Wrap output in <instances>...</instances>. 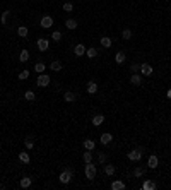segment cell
Segmentation results:
<instances>
[{
    "instance_id": "6",
    "label": "cell",
    "mask_w": 171,
    "mask_h": 190,
    "mask_svg": "<svg viewBox=\"0 0 171 190\" xmlns=\"http://www.w3.org/2000/svg\"><path fill=\"white\" fill-rule=\"evenodd\" d=\"M41 27H45V29H48V27H51L53 26V19H51V17H50V15H45V17H43V19H41Z\"/></svg>"
},
{
    "instance_id": "38",
    "label": "cell",
    "mask_w": 171,
    "mask_h": 190,
    "mask_svg": "<svg viewBox=\"0 0 171 190\" xmlns=\"http://www.w3.org/2000/svg\"><path fill=\"white\" fill-rule=\"evenodd\" d=\"M134 175H135V177H142V175H144V170H142V168H135Z\"/></svg>"
},
{
    "instance_id": "41",
    "label": "cell",
    "mask_w": 171,
    "mask_h": 190,
    "mask_svg": "<svg viewBox=\"0 0 171 190\" xmlns=\"http://www.w3.org/2000/svg\"><path fill=\"white\" fill-rule=\"evenodd\" d=\"M0 189H2V185H0Z\"/></svg>"
},
{
    "instance_id": "34",
    "label": "cell",
    "mask_w": 171,
    "mask_h": 190,
    "mask_svg": "<svg viewBox=\"0 0 171 190\" xmlns=\"http://www.w3.org/2000/svg\"><path fill=\"white\" fill-rule=\"evenodd\" d=\"M72 9H74V4H72V2H65V4H63V10H65V12H70Z\"/></svg>"
},
{
    "instance_id": "1",
    "label": "cell",
    "mask_w": 171,
    "mask_h": 190,
    "mask_svg": "<svg viewBox=\"0 0 171 190\" xmlns=\"http://www.w3.org/2000/svg\"><path fill=\"white\" fill-rule=\"evenodd\" d=\"M94 177H96V166L92 163H86V178L94 180Z\"/></svg>"
},
{
    "instance_id": "19",
    "label": "cell",
    "mask_w": 171,
    "mask_h": 190,
    "mask_svg": "<svg viewBox=\"0 0 171 190\" xmlns=\"http://www.w3.org/2000/svg\"><path fill=\"white\" fill-rule=\"evenodd\" d=\"M24 146H26V149H33V147H34L33 137H26V139H24Z\"/></svg>"
},
{
    "instance_id": "25",
    "label": "cell",
    "mask_w": 171,
    "mask_h": 190,
    "mask_svg": "<svg viewBox=\"0 0 171 190\" xmlns=\"http://www.w3.org/2000/svg\"><path fill=\"white\" fill-rule=\"evenodd\" d=\"M142 189H144V190H150V189H156V183H154V182H150V180H147V182H145V183L142 185Z\"/></svg>"
},
{
    "instance_id": "29",
    "label": "cell",
    "mask_w": 171,
    "mask_h": 190,
    "mask_svg": "<svg viewBox=\"0 0 171 190\" xmlns=\"http://www.w3.org/2000/svg\"><path fill=\"white\" fill-rule=\"evenodd\" d=\"M63 98H65V101H74V99H75V94L72 93V91H67V93L63 94Z\"/></svg>"
},
{
    "instance_id": "35",
    "label": "cell",
    "mask_w": 171,
    "mask_h": 190,
    "mask_svg": "<svg viewBox=\"0 0 171 190\" xmlns=\"http://www.w3.org/2000/svg\"><path fill=\"white\" fill-rule=\"evenodd\" d=\"M51 38H53L55 41H60L62 40V33L60 31H53V33H51Z\"/></svg>"
},
{
    "instance_id": "13",
    "label": "cell",
    "mask_w": 171,
    "mask_h": 190,
    "mask_svg": "<svg viewBox=\"0 0 171 190\" xmlns=\"http://www.w3.org/2000/svg\"><path fill=\"white\" fill-rule=\"evenodd\" d=\"M130 82H132L134 86H140V84H142V79H140L139 74H134L132 77H130Z\"/></svg>"
},
{
    "instance_id": "9",
    "label": "cell",
    "mask_w": 171,
    "mask_h": 190,
    "mask_svg": "<svg viewBox=\"0 0 171 190\" xmlns=\"http://www.w3.org/2000/svg\"><path fill=\"white\" fill-rule=\"evenodd\" d=\"M74 55L75 57H82V55H86V46L84 45H77L74 48Z\"/></svg>"
},
{
    "instance_id": "20",
    "label": "cell",
    "mask_w": 171,
    "mask_h": 190,
    "mask_svg": "<svg viewBox=\"0 0 171 190\" xmlns=\"http://www.w3.org/2000/svg\"><path fill=\"white\" fill-rule=\"evenodd\" d=\"M19 60L21 62H27L29 60V52H27V50H22V52L19 53Z\"/></svg>"
},
{
    "instance_id": "33",
    "label": "cell",
    "mask_w": 171,
    "mask_h": 190,
    "mask_svg": "<svg viewBox=\"0 0 171 190\" xmlns=\"http://www.w3.org/2000/svg\"><path fill=\"white\" fill-rule=\"evenodd\" d=\"M9 15H10V12H9V10H5V12L2 14V17H0L2 24H7V21H9Z\"/></svg>"
},
{
    "instance_id": "11",
    "label": "cell",
    "mask_w": 171,
    "mask_h": 190,
    "mask_svg": "<svg viewBox=\"0 0 171 190\" xmlns=\"http://www.w3.org/2000/svg\"><path fill=\"white\" fill-rule=\"evenodd\" d=\"M87 93L89 94H96V93H98V84H96L94 81H91L87 84Z\"/></svg>"
},
{
    "instance_id": "2",
    "label": "cell",
    "mask_w": 171,
    "mask_h": 190,
    "mask_svg": "<svg viewBox=\"0 0 171 190\" xmlns=\"http://www.w3.org/2000/svg\"><path fill=\"white\" fill-rule=\"evenodd\" d=\"M127 158H128L130 161H140V158H142V149H134V151H130L128 154H127Z\"/></svg>"
},
{
    "instance_id": "36",
    "label": "cell",
    "mask_w": 171,
    "mask_h": 190,
    "mask_svg": "<svg viewBox=\"0 0 171 190\" xmlns=\"http://www.w3.org/2000/svg\"><path fill=\"white\" fill-rule=\"evenodd\" d=\"M29 77V70H22V72H19V79L21 81H24V79H27Z\"/></svg>"
},
{
    "instance_id": "12",
    "label": "cell",
    "mask_w": 171,
    "mask_h": 190,
    "mask_svg": "<svg viewBox=\"0 0 171 190\" xmlns=\"http://www.w3.org/2000/svg\"><path fill=\"white\" fill-rule=\"evenodd\" d=\"M31 183H33V178H29V177H24L22 180H21V187H22V189L31 187Z\"/></svg>"
},
{
    "instance_id": "32",
    "label": "cell",
    "mask_w": 171,
    "mask_h": 190,
    "mask_svg": "<svg viewBox=\"0 0 171 190\" xmlns=\"http://www.w3.org/2000/svg\"><path fill=\"white\" fill-rule=\"evenodd\" d=\"M19 159H21V161H22V163H29V154H27V152H21V154H19Z\"/></svg>"
},
{
    "instance_id": "28",
    "label": "cell",
    "mask_w": 171,
    "mask_h": 190,
    "mask_svg": "<svg viewBox=\"0 0 171 190\" xmlns=\"http://www.w3.org/2000/svg\"><path fill=\"white\" fill-rule=\"evenodd\" d=\"M115 166H113V164H106V166H104V173H106V175H113V173H115Z\"/></svg>"
},
{
    "instance_id": "26",
    "label": "cell",
    "mask_w": 171,
    "mask_h": 190,
    "mask_svg": "<svg viewBox=\"0 0 171 190\" xmlns=\"http://www.w3.org/2000/svg\"><path fill=\"white\" fill-rule=\"evenodd\" d=\"M34 70H36L38 74H43V72H45V63H41V62H38V63L34 65Z\"/></svg>"
},
{
    "instance_id": "23",
    "label": "cell",
    "mask_w": 171,
    "mask_h": 190,
    "mask_svg": "<svg viewBox=\"0 0 171 190\" xmlns=\"http://www.w3.org/2000/svg\"><path fill=\"white\" fill-rule=\"evenodd\" d=\"M17 34H19L21 38H26V36H27V27H26V26L17 27Z\"/></svg>"
},
{
    "instance_id": "31",
    "label": "cell",
    "mask_w": 171,
    "mask_h": 190,
    "mask_svg": "<svg viewBox=\"0 0 171 190\" xmlns=\"http://www.w3.org/2000/svg\"><path fill=\"white\" fill-rule=\"evenodd\" d=\"M122 38L123 40H130V38H132V31H130V29H123L122 31Z\"/></svg>"
},
{
    "instance_id": "22",
    "label": "cell",
    "mask_w": 171,
    "mask_h": 190,
    "mask_svg": "<svg viewBox=\"0 0 171 190\" xmlns=\"http://www.w3.org/2000/svg\"><path fill=\"white\" fill-rule=\"evenodd\" d=\"M50 68H51V70H55V72H60V70H62V63H60V62H57V60H55V62H51Z\"/></svg>"
},
{
    "instance_id": "4",
    "label": "cell",
    "mask_w": 171,
    "mask_h": 190,
    "mask_svg": "<svg viewBox=\"0 0 171 190\" xmlns=\"http://www.w3.org/2000/svg\"><path fill=\"white\" fill-rule=\"evenodd\" d=\"M36 84H38L40 88H46L48 84H50V75H46V74H40V77H38Z\"/></svg>"
},
{
    "instance_id": "27",
    "label": "cell",
    "mask_w": 171,
    "mask_h": 190,
    "mask_svg": "<svg viewBox=\"0 0 171 190\" xmlns=\"http://www.w3.org/2000/svg\"><path fill=\"white\" fill-rule=\"evenodd\" d=\"M82 159H84V163H91V161H92V154H91V151H86V152H84V156H82Z\"/></svg>"
},
{
    "instance_id": "5",
    "label": "cell",
    "mask_w": 171,
    "mask_h": 190,
    "mask_svg": "<svg viewBox=\"0 0 171 190\" xmlns=\"http://www.w3.org/2000/svg\"><path fill=\"white\" fill-rule=\"evenodd\" d=\"M48 46H50V41L48 40H45V38H40V40H38V50H40V52H46Z\"/></svg>"
},
{
    "instance_id": "18",
    "label": "cell",
    "mask_w": 171,
    "mask_h": 190,
    "mask_svg": "<svg viewBox=\"0 0 171 190\" xmlns=\"http://www.w3.org/2000/svg\"><path fill=\"white\" fill-rule=\"evenodd\" d=\"M157 164H159V161H157L156 156H149V168H157Z\"/></svg>"
},
{
    "instance_id": "40",
    "label": "cell",
    "mask_w": 171,
    "mask_h": 190,
    "mask_svg": "<svg viewBox=\"0 0 171 190\" xmlns=\"http://www.w3.org/2000/svg\"><path fill=\"white\" fill-rule=\"evenodd\" d=\"M166 96H168V99H170V101H171V88L168 89V93H166Z\"/></svg>"
},
{
    "instance_id": "8",
    "label": "cell",
    "mask_w": 171,
    "mask_h": 190,
    "mask_svg": "<svg viewBox=\"0 0 171 190\" xmlns=\"http://www.w3.org/2000/svg\"><path fill=\"white\" fill-rule=\"evenodd\" d=\"M111 141H113V136H111V134H108V132H104V134L99 137V142L104 144V146H106V144H109Z\"/></svg>"
},
{
    "instance_id": "7",
    "label": "cell",
    "mask_w": 171,
    "mask_h": 190,
    "mask_svg": "<svg viewBox=\"0 0 171 190\" xmlns=\"http://www.w3.org/2000/svg\"><path fill=\"white\" fill-rule=\"evenodd\" d=\"M152 72H154V68L150 67L149 63H142V65H140V74H144V75H152Z\"/></svg>"
},
{
    "instance_id": "16",
    "label": "cell",
    "mask_w": 171,
    "mask_h": 190,
    "mask_svg": "<svg viewBox=\"0 0 171 190\" xmlns=\"http://www.w3.org/2000/svg\"><path fill=\"white\" fill-rule=\"evenodd\" d=\"M99 43H101V46H104V48H109V46H111V40H109L108 36H103L101 40H99Z\"/></svg>"
},
{
    "instance_id": "3",
    "label": "cell",
    "mask_w": 171,
    "mask_h": 190,
    "mask_svg": "<svg viewBox=\"0 0 171 190\" xmlns=\"http://www.w3.org/2000/svg\"><path fill=\"white\" fill-rule=\"evenodd\" d=\"M72 175H74V173H72V170H63L60 173V182L62 183H68V182H70V180H72Z\"/></svg>"
},
{
    "instance_id": "10",
    "label": "cell",
    "mask_w": 171,
    "mask_h": 190,
    "mask_svg": "<svg viewBox=\"0 0 171 190\" xmlns=\"http://www.w3.org/2000/svg\"><path fill=\"white\" fill-rule=\"evenodd\" d=\"M111 190H125V183H123L122 180H115L111 183Z\"/></svg>"
},
{
    "instance_id": "30",
    "label": "cell",
    "mask_w": 171,
    "mask_h": 190,
    "mask_svg": "<svg viewBox=\"0 0 171 190\" xmlns=\"http://www.w3.org/2000/svg\"><path fill=\"white\" fill-rule=\"evenodd\" d=\"M24 98H26L27 101H34V99H36V94H34L33 91H26V94H24Z\"/></svg>"
},
{
    "instance_id": "37",
    "label": "cell",
    "mask_w": 171,
    "mask_h": 190,
    "mask_svg": "<svg viewBox=\"0 0 171 190\" xmlns=\"http://www.w3.org/2000/svg\"><path fill=\"white\" fill-rule=\"evenodd\" d=\"M130 70H132V72L135 74V72H139V70H140V65H139V63H134V65L130 67Z\"/></svg>"
},
{
    "instance_id": "39",
    "label": "cell",
    "mask_w": 171,
    "mask_h": 190,
    "mask_svg": "<svg viewBox=\"0 0 171 190\" xmlns=\"http://www.w3.org/2000/svg\"><path fill=\"white\" fill-rule=\"evenodd\" d=\"M98 159H99V163H104V161H106V154H99V156H98Z\"/></svg>"
},
{
    "instance_id": "17",
    "label": "cell",
    "mask_w": 171,
    "mask_h": 190,
    "mask_svg": "<svg viewBox=\"0 0 171 190\" xmlns=\"http://www.w3.org/2000/svg\"><path fill=\"white\" fill-rule=\"evenodd\" d=\"M65 26H67L68 29H77V21L75 19H67L65 21Z\"/></svg>"
},
{
    "instance_id": "24",
    "label": "cell",
    "mask_w": 171,
    "mask_h": 190,
    "mask_svg": "<svg viewBox=\"0 0 171 190\" xmlns=\"http://www.w3.org/2000/svg\"><path fill=\"white\" fill-rule=\"evenodd\" d=\"M115 60H116V63H123V62H125V53H123V52H118V53L115 55Z\"/></svg>"
},
{
    "instance_id": "15",
    "label": "cell",
    "mask_w": 171,
    "mask_h": 190,
    "mask_svg": "<svg viewBox=\"0 0 171 190\" xmlns=\"http://www.w3.org/2000/svg\"><path fill=\"white\" fill-rule=\"evenodd\" d=\"M103 122H104V116L103 115H96L94 118H92V125H96V127L103 125Z\"/></svg>"
},
{
    "instance_id": "14",
    "label": "cell",
    "mask_w": 171,
    "mask_h": 190,
    "mask_svg": "<svg viewBox=\"0 0 171 190\" xmlns=\"http://www.w3.org/2000/svg\"><path fill=\"white\" fill-rule=\"evenodd\" d=\"M94 147H96V142H94V141H91V139H87V141H84V149L92 151Z\"/></svg>"
},
{
    "instance_id": "21",
    "label": "cell",
    "mask_w": 171,
    "mask_h": 190,
    "mask_svg": "<svg viewBox=\"0 0 171 190\" xmlns=\"http://www.w3.org/2000/svg\"><path fill=\"white\" fill-rule=\"evenodd\" d=\"M86 55H87L89 58H96L98 57V50L96 48H89V50H86Z\"/></svg>"
}]
</instances>
